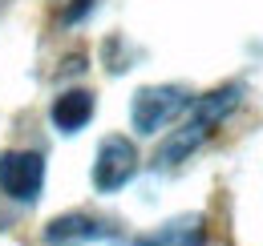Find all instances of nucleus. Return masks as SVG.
<instances>
[{
  "label": "nucleus",
  "instance_id": "obj_1",
  "mask_svg": "<svg viewBox=\"0 0 263 246\" xmlns=\"http://www.w3.org/2000/svg\"><path fill=\"white\" fill-rule=\"evenodd\" d=\"M239 97H243L239 85H223V89L206 93V97H195V101H191V109H186L191 117L178 125L170 137H166L162 150H158V157H154V161H158V170H174L178 161H186V157H191L198 146L215 133V125L223 121L235 105H239Z\"/></svg>",
  "mask_w": 263,
  "mask_h": 246
},
{
  "label": "nucleus",
  "instance_id": "obj_2",
  "mask_svg": "<svg viewBox=\"0 0 263 246\" xmlns=\"http://www.w3.org/2000/svg\"><path fill=\"white\" fill-rule=\"evenodd\" d=\"M191 93L182 85H146V89L134 93V105H130V121L142 137L166 129L170 121H178L186 109H191Z\"/></svg>",
  "mask_w": 263,
  "mask_h": 246
},
{
  "label": "nucleus",
  "instance_id": "obj_3",
  "mask_svg": "<svg viewBox=\"0 0 263 246\" xmlns=\"http://www.w3.org/2000/svg\"><path fill=\"white\" fill-rule=\"evenodd\" d=\"M45 190V154L36 150H8L0 154V194L21 206H33Z\"/></svg>",
  "mask_w": 263,
  "mask_h": 246
},
{
  "label": "nucleus",
  "instance_id": "obj_4",
  "mask_svg": "<svg viewBox=\"0 0 263 246\" xmlns=\"http://www.w3.org/2000/svg\"><path fill=\"white\" fill-rule=\"evenodd\" d=\"M134 174H138V146L130 137H122V133L105 137L98 146V157H93V186L101 194H114V190H122L130 182Z\"/></svg>",
  "mask_w": 263,
  "mask_h": 246
},
{
  "label": "nucleus",
  "instance_id": "obj_5",
  "mask_svg": "<svg viewBox=\"0 0 263 246\" xmlns=\"http://www.w3.org/2000/svg\"><path fill=\"white\" fill-rule=\"evenodd\" d=\"M109 234H118L114 222L81 214V210L61 214V218H53V222L45 226V242L49 246H85V242H98V238H109Z\"/></svg>",
  "mask_w": 263,
  "mask_h": 246
},
{
  "label": "nucleus",
  "instance_id": "obj_6",
  "mask_svg": "<svg viewBox=\"0 0 263 246\" xmlns=\"http://www.w3.org/2000/svg\"><path fill=\"white\" fill-rule=\"evenodd\" d=\"M49 117H53V125H57L61 133H77L81 125H89V117H93V93H89V89L61 93V97L53 101Z\"/></svg>",
  "mask_w": 263,
  "mask_h": 246
},
{
  "label": "nucleus",
  "instance_id": "obj_7",
  "mask_svg": "<svg viewBox=\"0 0 263 246\" xmlns=\"http://www.w3.org/2000/svg\"><path fill=\"white\" fill-rule=\"evenodd\" d=\"M134 246H206V230H202V218H174L154 234L138 238Z\"/></svg>",
  "mask_w": 263,
  "mask_h": 246
}]
</instances>
